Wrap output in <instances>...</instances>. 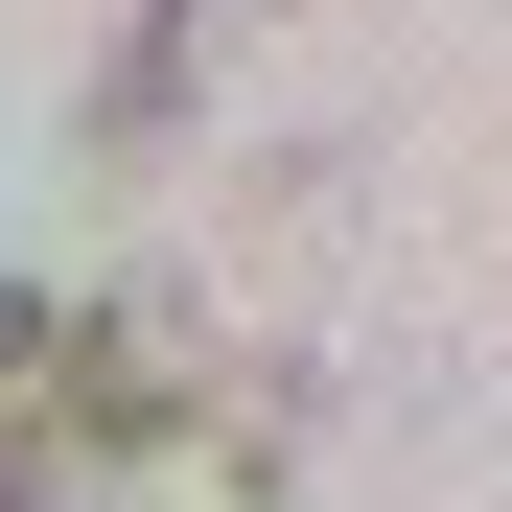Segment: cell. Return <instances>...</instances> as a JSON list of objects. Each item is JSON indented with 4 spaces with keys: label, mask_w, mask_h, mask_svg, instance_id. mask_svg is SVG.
<instances>
[{
    "label": "cell",
    "mask_w": 512,
    "mask_h": 512,
    "mask_svg": "<svg viewBox=\"0 0 512 512\" xmlns=\"http://www.w3.org/2000/svg\"><path fill=\"white\" fill-rule=\"evenodd\" d=\"M233 0H140V24L94 47V163H163V117H187V70H210Z\"/></svg>",
    "instance_id": "1"
},
{
    "label": "cell",
    "mask_w": 512,
    "mask_h": 512,
    "mask_svg": "<svg viewBox=\"0 0 512 512\" xmlns=\"http://www.w3.org/2000/svg\"><path fill=\"white\" fill-rule=\"evenodd\" d=\"M47 350H70V303H47V280H0V396H24Z\"/></svg>",
    "instance_id": "2"
},
{
    "label": "cell",
    "mask_w": 512,
    "mask_h": 512,
    "mask_svg": "<svg viewBox=\"0 0 512 512\" xmlns=\"http://www.w3.org/2000/svg\"><path fill=\"white\" fill-rule=\"evenodd\" d=\"M70 489V419H0V512H47Z\"/></svg>",
    "instance_id": "3"
}]
</instances>
